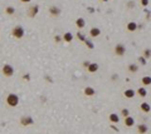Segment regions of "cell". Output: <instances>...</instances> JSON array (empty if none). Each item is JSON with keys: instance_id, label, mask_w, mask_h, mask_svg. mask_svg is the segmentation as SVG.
Masks as SVG:
<instances>
[{"instance_id": "28", "label": "cell", "mask_w": 151, "mask_h": 134, "mask_svg": "<svg viewBox=\"0 0 151 134\" xmlns=\"http://www.w3.org/2000/svg\"><path fill=\"white\" fill-rule=\"evenodd\" d=\"M140 4L142 6H147L149 5V0H140Z\"/></svg>"}, {"instance_id": "25", "label": "cell", "mask_w": 151, "mask_h": 134, "mask_svg": "<svg viewBox=\"0 0 151 134\" xmlns=\"http://www.w3.org/2000/svg\"><path fill=\"white\" fill-rule=\"evenodd\" d=\"M77 38L81 40V42H84V40H86V36H84V35H83V34H82L81 32H78V33H77Z\"/></svg>"}, {"instance_id": "14", "label": "cell", "mask_w": 151, "mask_h": 134, "mask_svg": "<svg viewBox=\"0 0 151 134\" xmlns=\"http://www.w3.org/2000/svg\"><path fill=\"white\" fill-rule=\"evenodd\" d=\"M98 64H96V63H91L90 65L87 67V70H88V73H96V71L98 70Z\"/></svg>"}, {"instance_id": "3", "label": "cell", "mask_w": 151, "mask_h": 134, "mask_svg": "<svg viewBox=\"0 0 151 134\" xmlns=\"http://www.w3.org/2000/svg\"><path fill=\"white\" fill-rule=\"evenodd\" d=\"M24 34H25V30H24L22 25H16L12 30V35H13V38H15V39H22L24 36Z\"/></svg>"}, {"instance_id": "24", "label": "cell", "mask_w": 151, "mask_h": 134, "mask_svg": "<svg viewBox=\"0 0 151 134\" xmlns=\"http://www.w3.org/2000/svg\"><path fill=\"white\" fill-rule=\"evenodd\" d=\"M84 43H86V45H87L88 48H90V49H93V48H95V45H93V43H92L91 40L86 39V40H84Z\"/></svg>"}, {"instance_id": "20", "label": "cell", "mask_w": 151, "mask_h": 134, "mask_svg": "<svg viewBox=\"0 0 151 134\" xmlns=\"http://www.w3.org/2000/svg\"><path fill=\"white\" fill-rule=\"evenodd\" d=\"M62 39H63V40H64V42H66V43H71L72 40H73V34L68 32V33H66V34H64V35H63V38H62Z\"/></svg>"}, {"instance_id": "11", "label": "cell", "mask_w": 151, "mask_h": 134, "mask_svg": "<svg viewBox=\"0 0 151 134\" xmlns=\"http://www.w3.org/2000/svg\"><path fill=\"white\" fill-rule=\"evenodd\" d=\"M136 29H137V24L135 22H130L127 25H126V30L130 33H133V32H136Z\"/></svg>"}, {"instance_id": "7", "label": "cell", "mask_w": 151, "mask_h": 134, "mask_svg": "<svg viewBox=\"0 0 151 134\" xmlns=\"http://www.w3.org/2000/svg\"><path fill=\"white\" fill-rule=\"evenodd\" d=\"M48 11H49L50 16H53V18H57V16L61 15V9L58 8V6H56V5H52V6H50Z\"/></svg>"}, {"instance_id": "12", "label": "cell", "mask_w": 151, "mask_h": 134, "mask_svg": "<svg viewBox=\"0 0 151 134\" xmlns=\"http://www.w3.org/2000/svg\"><path fill=\"white\" fill-rule=\"evenodd\" d=\"M123 123H125L126 127H129V128H131V127H133V124H135V119L132 118V116H126L125 120H123Z\"/></svg>"}, {"instance_id": "36", "label": "cell", "mask_w": 151, "mask_h": 134, "mask_svg": "<svg viewBox=\"0 0 151 134\" xmlns=\"http://www.w3.org/2000/svg\"><path fill=\"white\" fill-rule=\"evenodd\" d=\"M102 1H107V0H102Z\"/></svg>"}, {"instance_id": "19", "label": "cell", "mask_w": 151, "mask_h": 134, "mask_svg": "<svg viewBox=\"0 0 151 134\" xmlns=\"http://www.w3.org/2000/svg\"><path fill=\"white\" fill-rule=\"evenodd\" d=\"M136 94H139L141 98H145L146 95H147V90H146V88H145V87L139 88V89H137V92H136Z\"/></svg>"}, {"instance_id": "15", "label": "cell", "mask_w": 151, "mask_h": 134, "mask_svg": "<svg viewBox=\"0 0 151 134\" xmlns=\"http://www.w3.org/2000/svg\"><path fill=\"white\" fill-rule=\"evenodd\" d=\"M108 120L111 123H118L120 122V116H118V114H116V113H111V114L108 115Z\"/></svg>"}, {"instance_id": "17", "label": "cell", "mask_w": 151, "mask_h": 134, "mask_svg": "<svg viewBox=\"0 0 151 134\" xmlns=\"http://www.w3.org/2000/svg\"><path fill=\"white\" fill-rule=\"evenodd\" d=\"M147 127H146V124H139L137 125V133L139 134H146L147 133Z\"/></svg>"}, {"instance_id": "22", "label": "cell", "mask_w": 151, "mask_h": 134, "mask_svg": "<svg viewBox=\"0 0 151 134\" xmlns=\"http://www.w3.org/2000/svg\"><path fill=\"white\" fill-rule=\"evenodd\" d=\"M127 70L130 73H136V71L139 70V67H137V64H129Z\"/></svg>"}, {"instance_id": "29", "label": "cell", "mask_w": 151, "mask_h": 134, "mask_svg": "<svg viewBox=\"0 0 151 134\" xmlns=\"http://www.w3.org/2000/svg\"><path fill=\"white\" fill-rule=\"evenodd\" d=\"M61 40H62V38H61L59 35H56V36H54V42H56V43H59Z\"/></svg>"}, {"instance_id": "13", "label": "cell", "mask_w": 151, "mask_h": 134, "mask_svg": "<svg viewBox=\"0 0 151 134\" xmlns=\"http://www.w3.org/2000/svg\"><path fill=\"white\" fill-rule=\"evenodd\" d=\"M76 26H77L78 29H83L86 26V20L83 18H78L76 20Z\"/></svg>"}, {"instance_id": "5", "label": "cell", "mask_w": 151, "mask_h": 134, "mask_svg": "<svg viewBox=\"0 0 151 134\" xmlns=\"http://www.w3.org/2000/svg\"><path fill=\"white\" fill-rule=\"evenodd\" d=\"M20 124H22L23 127L32 125V124H34V119L29 115H23L22 118H20Z\"/></svg>"}, {"instance_id": "10", "label": "cell", "mask_w": 151, "mask_h": 134, "mask_svg": "<svg viewBox=\"0 0 151 134\" xmlns=\"http://www.w3.org/2000/svg\"><path fill=\"white\" fill-rule=\"evenodd\" d=\"M83 93H84V95H87V97H93L96 94V90L92 87H86L83 89Z\"/></svg>"}, {"instance_id": "23", "label": "cell", "mask_w": 151, "mask_h": 134, "mask_svg": "<svg viewBox=\"0 0 151 134\" xmlns=\"http://www.w3.org/2000/svg\"><path fill=\"white\" fill-rule=\"evenodd\" d=\"M142 57L145 58V59H149V58H151V50L150 49H145V50H144Z\"/></svg>"}, {"instance_id": "30", "label": "cell", "mask_w": 151, "mask_h": 134, "mask_svg": "<svg viewBox=\"0 0 151 134\" xmlns=\"http://www.w3.org/2000/svg\"><path fill=\"white\" fill-rule=\"evenodd\" d=\"M90 64H91V61H88V60L83 61V67H84V68H87V67H88V65H90Z\"/></svg>"}, {"instance_id": "6", "label": "cell", "mask_w": 151, "mask_h": 134, "mask_svg": "<svg viewBox=\"0 0 151 134\" xmlns=\"http://www.w3.org/2000/svg\"><path fill=\"white\" fill-rule=\"evenodd\" d=\"M39 13V5H32L28 9V16L29 18H35V15Z\"/></svg>"}, {"instance_id": "35", "label": "cell", "mask_w": 151, "mask_h": 134, "mask_svg": "<svg viewBox=\"0 0 151 134\" xmlns=\"http://www.w3.org/2000/svg\"><path fill=\"white\" fill-rule=\"evenodd\" d=\"M46 79H47V80H48V81H50V83H52V79H50L49 77H46Z\"/></svg>"}, {"instance_id": "33", "label": "cell", "mask_w": 151, "mask_h": 134, "mask_svg": "<svg viewBox=\"0 0 151 134\" xmlns=\"http://www.w3.org/2000/svg\"><path fill=\"white\" fill-rule=\"evenodd\" d=\"M20 1H22V3H25V4H27V3H30L32 0H20Z\"/></svg>"}, {"instance_id": "1", "label": "cell", "mask_w": 151, "mask_h": 134, "mask_svg": "<svg viewBox=\"0 0 151 134\" xmlns=\"http://www.w3.org/2000/svg\"><path fill=\"white\" fill-rule=\"evenodd\" d=\"M5 103L10 108H15L19 104V97L16 94H14V93H9L5 98Z\"/></svg>"}, {"instance_id": "27", "label": "cell", "mask_w": 151, "mask_h": 134, "mask_svg": "<svg viewBox=\"0 0 151 134\" xmlns=\"http://www.w3.org/2000/svg\"><path fill=\"white\" fill-rule=\"evenodd\" d=\"M137 61H139L140 64H142V65H145V64H146V59H145L144 57H140L139 59H137Z\"/></svg>"}, {"instance_id": "2", "label": "cell", "mask_w": 151, "mask_h": 134, "mask_svg": "<svg viewBox=\"0 0 151 134\" xmlns=\"http://www.w3.org/2000/svg\"><path fill=\"white\" fill-rule=\"evenodd\" d=\"M15 73V69H14V67L13 65H10V64H4L3 65V68H1V74L4 75V77L6 78H10V77H13Z\"/></svg>"}, {"instance_id": "31", "label": "cell", "mask_w": 151, "mask_h": 134, "mask_svg": "<svg viewBox=\"0 0 151 134\" xmlns=\"http://www.w3.org/2000/svg\"><path fill=\"white\" fill-rule=\"evenodd\" d=\"M23 79H24V80H29V79H30L29 74H25V75H23Z\"/></svg>"}, {"instance_id": "21", "label": "cell", "mask_w": 151, "mask_h": 134, "mask_svg": "<svg viewBox=\"0 0 151 134\" xmlns=\"http://www.w3.org/2000/svg\"><path fill=\"white\" fill-rule=\"evenodd\" d=\"M5 14H8V15H14V14H15V8H14V6H12V5L6 6V8H5Z\"/></svg>"}, {"instance_id": "16", "label": "cell", "mask_w": 151, "mask_h": 134, "mask_svg": "<svg viewBox=\"0 0 151 134\" xmlns=\"http://www.w3.org/2000/svg\"><path fill=\"white\" fill-rule=\"evenodd\" d=\"M140 109H141L142 113H150L151 106H150V104H147V103H141V104H140Z\"/></svg>"}, {"instance_id": "32", "label": "cell", "mask_w": 151, "mask_h": 134, "mask_svg": "<svg viewBox=\"0 0 151 134\" xmlns=\"http://www.w3.org/2000/svg\"><path fill=\"white\" fill-rule=\"evenodd\" d=\"M118 79V75L116 74V75H112V80H117Z\"/></svg>"}, {"instance_id": "4", "label": "cell", "mask_w": 151, "mask_h": 134, "mask_svg": "<svg viewBox=\"0 0 151 134\" xmlns=\"http://www.w3.org/2000/svg\"><path fill=\"white\" fill-rule=\"evenodd\" d=\"M113 53H115V55L117 57H122L123 54L126 53V48L123 44H116V46L113 48Z\"/></svg>"}, {"instance_id": "8", "label": "cell", "mask_w": 151, "mask_h": 134, "mask_svg": "<svg viewBox=\"0 0 151 134\" xmlns=\"http://www.w3.org/2000/svg\"><path fill=\"white\" fill-rule=\"evenodd\" d=\"M88 34H90L91 38H97V36L101 35V29L99 28H91Z\"/></svg>"}, {"instance_id": "9", "label": "cell", "mask_w": 151, "mask_h": 134, "mask_svg": "<svg viewBox=\"0 0 151 134\" xmlns=\"http://www.w3.org/2000/svg\"><path fill=\"white\" fill-rule=\"evenodd\" d=\"M136 95V92L133 90V89H126L125 92H123V97L127 98V99H131Z\"/></svg>"}, {"instance_id": "26", "label": "cell", "mask_w": 151, "mask_h": 134, "mask_svg": "<svg viewBox=\"0 0 151 134\" xmlns=\"http://www.w3.org/2000/svg\"><path fill=\"white\" fill-rule=\"evenodd\" d=\"M121 114H122L123 116H125V118H126V116H129V115H130V112H129V109L123 108L122 110H121Z\"/></svg>"}, {"instance_id": "18", "label": "cell", "mask_w": 151, "mask_h": 134, "mask_svg": "<svg viewBox=\"0 0 151 134\" xmlns=\"http://www.w3.org/2000/svg\"><path fill=\"white\" fill-rule=\"evenodd\" d=\"M141 84L144 87H147V85H151V77L146 75V77H142L141 78Z\"/></svg>"}, {"instance_id": "34", "label": "cell", "mask_w": 151, "mask_h": 134, "mask_svg": "<svg viewBox=\"0 0 151 134\" xmlns=\"http://www.w3.org/2000/svg\"><path fill=\"white\" fill-rule=\"evenodd\" d=\"M132 6H133V3L130 1V3H129V8H132Z\"/></svg>"}]
</instances>
